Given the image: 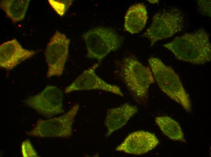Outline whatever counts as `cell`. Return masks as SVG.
Here are the masks:
<instances>
[{
	"label": "cell",
	"instance_id": "d6986e66",
	"mask_svg": "<svg viewBox=\"0 0 211 157\" xmlns=\"http://www.w3.org/2000/svg\"><path fill=\"white\" fill-rule=\"evenodd\" d=\"M149 1V2H150L151 3L154 4V3H156L157 2H158V0H154H154H152H152H149V1Z\"/></svg>",
	"mask_w": 211,
	"mask_h": 157
},
{
	"label": "cell",
	"instance_id": "9a60e30c",
	"mask_svg": "<svg viewBox=\"0 0 211 157\" xmlns=\"http://www.w3.org/2000/svg\"><path fill=\"white\" fill-rule=\"evenodd\" d=\"M155 121L163 133L174 141L186 142L181 128L179 123L168 116L156 117Z\"/></svg>",
	"mask_w": 211,
	"mask_h": 157
},
{
	"label": "cell",
	"instance_id": "7c38bea8",
	"mask_svg": "<svg viewBox=\"0 0 211 157\" xmlns=\"http://www.w3.org/2000/svg\"><path fill=\"white\" fill-rule=\"evenodd\" d=\"M137 111L136 106L127 103L108 110L104 122L107 128L106 136H110L124 126Z\"/></svg>",
	"mask_w": 211,
	"mask_h": 157
},
{
	"label": "cell",
	"instance_id": "e0dca14e",
	"mask_svg": "<svg viewBox=\"0 0 211 157\" xmlns=\"http://www.w3.org/2000/svg\"><path fill=\"white\" fill-rule=\"evenodd\" d=\"M22 155L23 157H38V155L30 140L27 139L22 143L21 147Z\"/></svg>",
	"mask_w": 211,
	"mask_h": 157
},
{
	"label": "cell",
	"instance_id": "6da1fadb",
	"mask_svg": "<svg viewBox=\"0 0 211 157\" xmlns=\"http://www.w3.org/2000/svg\"><path fill=\"white\" fill-rule=\"evenodd\" d=\"M162 46L181 61L198 65L211 61L209 35L203 28L176 37Z\"/></svg>",
	"mask_w": 211,
	"mask_h": 157
},
{
	"label": "cell",
	"instance_id": "4fadbf2b",
	"mask_svg": "<svg viewBox=\"0 0 211 157\" xmlns=\"http://www.w3.org/2000/svg\"><path fill=\"white\" fill-rule=\"evenodd\" d=\"M148 18L146 7L143 4L133 5L128 8L125 14L124 30L131 34L138 33L144 27Z\"/></svg>",
	"mask_w": 211,
	"mask_h": 157
},
{
	"label": "cell",
	"instance_id": "5bb4252c",
	"mask_svg": "<svg viewBox=\"0 0 211 157\" xmlns=\"http://www.w3.org/2000/svg\"><path fill=\"white\" fill-rule=\"evenodd\" d=\"M29 0H2L0 8L13 24L22 20L28 7Z\"/></svg>",
	"mask_w": 211,
	"mask_h": 157
},
{
	"label": "cell",
	"instance_id": "ac0fdd59",
	"mask_svg": "<svg viewBox=\"0 0 211 157\" xmlns=\"http://www.w3.org/2000/svg\"><path fill=\"white\" fill-rule=\"evenodd\" d=\"M197 3L200 13L211 18V0H198Z\"/></svg>",
	"mask_w": 211,
	"mask_h": 157
},
{
	"label": "cell",
	"instance_id": "277c9868",
	"mask_svg": "<svg viewBox=\"0 0 211 157\" xmlns=\"http://www.w3.org/2000/svg\"><path fill=\"white\" fill-rule=\"evenodd\" d=\"M185 23L184 16L179 9L172 8L156 13L151 23L142 35L149 39L150 46L172 37L181 31Z\"/></svg>",
	"mask_w": 211,
	"mask_h": 157
},
{
	"label": "cell",
	"instance_id": "52a82bcc",
	"mask_svg": "<svg viewBox=\"0 0 211 157\" xmlns=\"http://www.w3.org/2000/svg\"><path fill=\"white\" fill-rule=\"evenodd\" d=\"M70 42L65 34L58 30L50 39L44 52L48 67L47 78L60 76L63 73L68 57Z\"/></svg>",
	"mask_w": 211,
	"mask_h": 157
},
{
	"label": "cell",
	"instance_id": "3957f363",
	"mask_svg": "<svg viewBox=\"0 0 211 157\" xmlns=\"http://www.w3.org/2000/svg\"><path fill=\"white\" fill-rule=\"evenodd\" d=\"M148 61L154 80L161 90L187 112H191L192 107L189 98L174 69L156 57H150Z\"/></svg>",
	"mask_w": 211,
	"mask_h": 157
},
{
	"label": "cell",
	"instance_id": "8fae6325",
	"mask_svg": "<svg viewBox=\"0 0 211 157\" xmlns=\"http://www.w3.org/2000/svg\"><path fill=\"white\" fill-rule=\"evenodd\" d=\"M38 52L23 48L15 38L5 42L0 46V67L12 70Z\"/></svg>",
	"mask_w": 211,
	"mask_h": 157
},
{
	"label": "cell",
	"instance_id": "30bf717a",
	"mask_svg": "<svg viewBox=\"0 0 211 157\" xmlns=\"http://www.w3.org/2000/svg\"><path fill=\"white\" fill-rule=\"evenodd\" d=\"M156 136L151 133L140 130L129 135L116 148V151L139 155L154 149L159 144Z\"/></svg>",
	"mask_w": 211,
	"mask_h": 157
},
{
	"label": "cell",
	"instance_id": "2e32d148",
	"mask_svg": "<svg viewBox=\"0 0 211 157\" xmlns=\"http://www.w3.org/2000/svg\"><path fill=\"white\" fill-rule=\"evenodd\" d=\"M74 0H49L48 2L53 9L60 16H63L72 5Z\"/></svg>",
	"mask_w": 211,
	"mask_h": 157
},
{
	"label": "cell",
	"instance_id": "9c48e42d",
	"mask_svg": "<svg viewBox=\"0 0 211 157\" xmlns=\"http://www.w3.org/2000/svg\"><path fill=\"white\" fill-rule=\"evenodd\" d=\"M99 64L96 63L85 70L64 90L68 93L75 91L100 90L122 97L123 94L119 87L108 83L99 77L95 70Z\"/></svg>",
	"mask_w": 211,
	"mask_h": 157
},
{
	"label": "cell",
	"instance_id": "5b68a950",
	"mask_svg": "<svg viewBox=\"0 0 211 157\" xmlns=\"http://www.w3.org/2000/svg\"><path fill=\"white\" fill-rule=\"evenodd\" d=\"M87 49L86 56L101 62L110 52L121 46L122 37L114 30L99 27L90 30L82 35Z\"/></svg>",
	"mask_w": 211,
	"mask_h": 157
},
{
	"label": "cell",
	"instance_id": "8992f818",
	"mask_svg": "<svg viewBox=\"0 0 211 157\" xmlns=\"http://www.w3.org/2000/svg\"><path fill=\"white\" fill-rule=\"evenodd\" d=\"M79 108L77 104L62 116L47 120L39 119L34 128L26 133L38 137L68 138L72 134L73 124Z\"/></svg>",
	"mask_w": 211,
	"mask_h": 157
},
{
	"label": "cell",
	"instance_id": "ba28073f",
	"mask_svg": "<svg viewBox=\"0 0 211 157\" xmlns=\"http://www.w3.org/2000/svg\"><path fill=\"white\" fill-rule=\"evenodd\" d=\"M63 94L58 87L47 86L40 92L24 100L25 104L42 115L50 117L63 113Z\"/></svg>",
	"mask_w": 211,
	"mask_h": 157
},
{
	"label": "cell",
	"instance_id": "7a4b0ae2",
	"mask_svg": "<svg viewBox=\"0 0 211 157\" xmlns=\"http://www.w3.org/2000/svg\"><path fill=\"white\" fill-rule=\"evenodd\" d=\"M119 65L120 78L135 100L139 104L145 101L149 86L155 82L150 69L133 56L125 57Z\"/></svg>",
	"mask_w": 211,
	"mask_h": 157
}]
</instances>
